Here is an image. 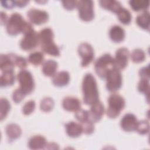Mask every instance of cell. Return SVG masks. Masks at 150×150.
<instances>
[{
    "mask_svg": "<svg viewBox=\"0 0 150 150\" xmlns=\"http://www.w3.org/2000/svg\"><path fill=\"white\" fill-rule=\"evenodd\" d=\"M138 91L145 95H147L148 97L149 91V81L148 79H141L138 85Z\"/></svg>",
    "mask_w": 150,
    "mask_h": 150,
    "instance_id": "obj_34",
    "label": "cell"
},
{
    "mask_svg": "<svg viewBox=\"0 0 150 150\" xmlns=\"http://www.w3.org/2000/svg\"><path fill=\"white\" fill-rule=\"evenodd\" d=\"M6 135L10 141H13L19 138L22 134V130L20 127L16 124H8L5 129Z\"/></svg>",
    "mask_w": 150,
    "mask_h": 150,
    "instance_id": "obj_21",
    "label": "cell"
},
{
    "mask_svg": "<svg viewBox=\"0 0 150 150\" xmlns=\"http://www.w3.org/2000/svg\"><path fill=\"white\" fill-rule=\"evenodd\" d=\"M138 120L136 117L132 114H127L121 119L120 125L121 128L127 132L135 131Z\"/></svg>",
    "mask_w": 150,
    "mask_h": 150,
    "instance_id": "obj_14",
    "label": "cell"
},
{
    "mask_svg": "<svg viewBox=\"0 0 150 150\" xmlns=\"http://www.w3.org/2000/svg\"><path fill=\"white\" fill-rule=\"evenodd\" d=\"M8 55L9 56L15 66H17L21 69H24L26 67L27 62L24 57L18 56L13 53H9L8 54Z\"/></svg>",
    "mask_w": 150,
    "mask_h": 150,
    "instance_id": "obj_30",
    "label": "cell"
},
{
    "mask_svg": "<svg viewBox=\"0 0 150 150\" xmlns=\"http://www.w3.org/2000/svg\"><path fill=\"white\" fill-rule=\"evenodd\" d=\"M149 66L148 65L146 67L141 68L139 71V74L141 79H149Z\"/></svg>",
    "mask_w": 150,
    "mask_h": 150,
    "instance_id": "obj_40",
    "label": "cell"
},
{
    "mask_svg": "<svg viewBox=\"0 0 150 150\" xmlns=\"http://www.w3.org/2000/svg\"><path fill=\"white\" fill-rule=\"evenodd\" d=\"M70 81V74L66 71L56 73L52 78L53 84L57 87H63L68 84Z\"/></svg>",
    "mask_w": 150,
    "mask_h": 150,
    "instance_id": "obj_16",
    "label": "cell"
},
{
    "mask_svg": "<svg viewBox=\"0 0 150 150\" xmlns=\"http://www.w3.org/2000/svg\"><path fill=\"white\" fill-rule=\"evenodd\" d=\"M26 95L19 88H16L12 94V100L15 103H19Z\"/></svg>",
    "mask_w": 150,
    "mask_h": 150,
    "instance_id": "obj_38",
    "label": "cell"
},
{
    "mask_svg": "<svg viewBox=\"0 0 150 150\" xmlns=\"http://www.w3.org/2000/svg\"><path fill=\"white\" fill-rule=\"evenodd\" d=\"M78 53L82 59L81 63L82 67L87 66L93 60L94 50L93 47L88 43H82L79 46Z\"/></svg>",
    "mask_w": 150,
    "mask_h": 150,
    "instance_id": "obj_9",
    "label": "cell"
},
{
    "mask_svg": "<svg viewBox=\"0 0 150 150\" xmlns=\"http://www.w3.org/2000/svg\"><path fill=\"white\" fill-rule=\"evenodd\" d=\"M45 148L47 149H59V146L57 144L54 143V142H50V143H47Z\"/></svg>",
    "mask_w": 150,
    "mask_h": 150,
    "instance_id": "obj_44",
    "label": "cell"
},
{
    "mask_svg": "<svg viewBox=\"0 0 150 150\" xmlns=\"http://www.w3.org/2000/svg\"><path fill=\"white\" fill-rule=\"evenodd\" d=\"M99 4L103 8L115 13L122 7L120 2L114 0H101L99 1Z\"/></svg>",
    "mask_w": 150,
    "mask_h": 150,
    "instance_id": "obj_22",
    "label": "cell"
},
{
    "mask_svg": "<svg viewBox=\"0 0 150 150\" xmlns=\"http://www.w3.org/2000/svg\"><path fill=\"white\" fill-rule=\"evenodd\" d=\"M47 144L46 138L42 135H35L30 138L28 142V146L31 149H44Z\"/></svg>",
    "mask_w": 150,
    "mask_h": 150,
    "instance_id": "obj_20",
    "label": "cell"
},
{
    "mask_svg": "<svg viewBox=\"0 0 150 150\" xmlns=\"http://www.w3.org/2000/svg\"><path fill=\"white\" fill-rule=\"evenodd\" d=\"M54 105L53 100L50 97H45L42 99L40 103V108L44 112L50 111Z\"/></svg>",
    "mask_w": 150,
    "mask_h": 150,
    "instance_id": "obj_31",
    "label": "cell"
},
{
    "mask_svg": "<svg viewBox=\"0 0 150 150\" xmlns=\"http://www.w3.org/2000/svg\"><path fill=\"white\" fill-rule=\"evenodd\" d=\"M1 111H0V119L2 121L7 115L11 107L10 103L6 98H1Z\"/></svg>",
    "mask_w": 150,
    "mask_h": 150,
    "instance_id": "obj_32",
    "label": "cell"
},
{
    "mask_svg": "<svg viewBox=\"0 0 150 150\" xmlns=\"http://www.w3.org/2000/svg\"><path fill=\"white\" fill-rule=\"evenodd\" d=\"M79 18L83 21L89 22L94 17L93 2L91 0H80L77 2Z\"/></svg>",
    "mask_w": 150,
    "mask_h": 150,
    "instance_id": "obj_7",
    "label": "cell"
},
{
    "mask_svg": "<svg viewBox=\"0 0 150 150\" xmlns=\"http://www.w3.org/2000/svg\"><path fill=\"white\" fill-rule=\"evenodd\" d=\"M44 59V55L42 52H34L31 53L28 57V62L33 65L38 66L41 64Z\"/></svg>",
    "mask_w": 150,
    "mask_h": 150,
    "instance_id": "obj_28",
    "label": "cell"
},
{
    "mask_svg": "<svg viewBox=\"0 0 150 150\" xmlns=\"http://www.w3.org/2000/svg\"><path fill=\"white\" fill-rule=\"evenodd\" d=\"M108 106L107 110V115L110 118L117 117L124 109L125 102L124 98L118 94H111L108 99Z\"/></svg>",
    "mask_w": 150,
    "mask_h": 150,
    "instance_id": "obj_4",
    "label": "cell"
},
{
    "mask_svg": "<svg viewBox=\"0 0 150 150\" xmlns=\"http://www.w3.org/2000/svg\"><path fill=\"white\" fill-rule=\"evenodd\" d=\"M15 6L19 7V8H23L28 3V1H22V0H19V1H14Z\"/></svg>",
    "mask_w": 150,
    "mask_h": 150,
    "instance_id": "obj_42",
    "label": "cell"
},
{
    "mask_svg": "<svg viewBox=\"0 0 150 150\" xmlns=\"http://www.w3.org/2000/svg\"><path fill=\"white\" fill-rule=\"evenodd\" d=\"M39 43L42 51L49 55L59 56L60 50L54 43V34L50 28H45L41 30L39 33Z\"/></svg>",
    "mask_w": 150,
    "mask_h": 150,
    "instance_id": "obj_2",
    "label": "cell"
},
{
    "mask_svg": "<svg viewBox=\"0 0 150 150\" xmlns=\"http://www.w3.org/2000/svg\"><path fill=\"white\" fill-rule=\"evenodd\" d=\"M39 43L38 33L35 30L24 35L20 42V47L23 50H30L35 49Z\"/></svg>",
    "mask_w": 150,
    "mask_h": 150,
    "instance_id": "obj_10",
    "label": "cell"
},
{
    "mask_svg": "<svg viewBox=\"0 0 150 150\" xmlns=\"http://www.w3.org/2000/svg\"><path fill=\"white\" fill-rule=\"evenodd\" d=\"M27 16L32 23L37 25L43 24L49 19V15L46 11L35 8L30 9L27 12Z\"/></svg>",
    "mask_w": 150,
    "mask_h": 150,
    "instance_id": "obj_11",
    "label": "cell"
},
{
    "mask_svg": "<svg viewBox=\"0 0 150 150\" xmlns=\"http://www.w3.org/2000/svg\"><path fill=\"white\" fill-rule=\"evenodd\" d=\"M146 57V55L144 50L141 49H134L131 54V59L134 63L142 62Z\"/></svg>",
    "mask_w": 150,
    "mask_h": 150,
    "instance_id": "obj_29",
    "label": "cell"
},
{
    "mask_svg": "<svg viewBox=\"0 0 150 150\" xmlns=\"http://www.w3.org/2000/svg\"><path fill=\"white\" fill-rule=\"evenodd\" d=\"M57 66V63L56 61L49 59L43 62L42 70L46 76L53 77L56 73Z\"/></svg>",
    "mask_w": 150,
    "mask_h": 150,
    "instance_id": "obj_19",
    "label": "cell"
},
{
    "mask_svg": "<svg viewBox=\"0 0 150 150\" xmlns=\"http://www.w3.org/2000/svg\"><path fill=\"white\" fill-rule=\"evenodd\" d=\"M13 64L11 59L8 54H2L0 56V68L2 72L13 70Z\"/></svg>",
    "mask_w": 150,
    "mask_h": 150,
    "instance_id": "obj_24",
    "label": "cell"
},
{
    "mask_svg": "<svg viewBox=\"0 0 150 150\" xmlns=\"http://www.w3.org/2000/svg\"><path fill=\"white\" fill-rule=\"evenodd\" d=\"M114 68H115L114 58L108 53L100 56L94 64L96 73L101 79H105L107 73Z\"/></svg>",
    "mask_w": 150,
    "mask_h": 150,
    "instance_id": "obj_3",
    "label": "cell"
},
{
    "mask_svg": "<svg viewBox=\"0 0 150 150\" xmlns=\"http://www.w3.org/2000/svg\"><path fill=\"white\" fill-rule=\"evenodd\" d=\"M77 1H62L63 7L67 10H73L74 8H77Z\"/></svg>",
    "mask_w": 150,
    "mask_h": 150,
    "instance_id": "obj_39",
    "label": "cell"
},
{
    "mask_svg": "<svg viewBox=\"0 0 150 150\" xmlns=\"http://www.w3.org/2000/svg\"><path fill=\"white\" fill-rule=\"evenodd\" d=\"M88 111L80 109L75 113L76 118L81 123L88 121Z\"/></svg>",
    "mask_w": 150,
    "mask_h": 150,
    "instance_id": "obj_37",
    "label": "cell"
},
{
    "mask_svg": "<svg viewBox=\"0 0 150 150\" xmlns=\"http://www.w3.org/2000/svg\"><path fill=\"white\" fill-rule=\"evenodd\" d=\"M26 21L22 16L18 13H12L8 20L6 28L8 33L11 36H16L22 32Z\"/></svg>",
    "mask_w": 150,
    "mask_h": 150,
    "instance_id": "obj_5",
    "label": "cell"
},
{
    "mask_svg": "<svg viewBox=\"0 0 150 150\" xmlns=\"http://www.w3.org/2000/svg\"><path fill=\"white\" fill-rule=\"evenodd\" d=\"M82 91L85 104L91 105L99 101L97 84L94 77L91 73H87L83 80Z\"/></svg>",
    "mask_w": 150,
    "mask_h": 150,
    "instance_id": "obj_1",
    "label": "cell"
},
{
    "mask_svg": "<svg viewBox=\"0 0 150 150\" xmlns=\"http://www.w3.org/2000/svg\"><path fill=\"white\" fill-rule=\"evenodd\" d=\"M62 106L67 111L76 112L81 109V103L77 98L69 96L63 98Z\"/></svg>",
    "mask_w": 150,
    "mask_h": 150,
    "instance_id": "obj_15",
    "label": "cell"
},
{
    "mask_svg": "<svg viewBox=\"0 0 150 150\" xmlns=\"http://www.w3.org/2000/svg\"><path fill=\"white\" fill-rule=\"evenodd\" d=\"M81 125L83 129V132L86 134L90 135L92 134L94 131V123L88 120L81 123Z\"/></svg>",
    "mask_w": 150,
    "mask_h": 150,
    "instance_id": "obj_36",
    "label": "cell"
},
{
    "mask_svg": "<svg viewBox=\"0 0 150 150\" xmlns=\"http://www.w3.org/2000/svg\"><path fill=\"white\" fill-rule=\"evenodd\" d=\"M109 36L112 41L120 43L123 41L125 38V31L121 26L114 25L110 28Z\"/></svg>",
    "mask_w": 150,
    "mask_h": 150,
    "instance_id": "obj_18",
    "label": "cell"
},
{
    "mask_svg": "<svg viewBox=\"0 0 150 150\" xmlns=\"http://www.w3.org/2000/svg\"><path fill=\"white\" fill-rule=\"evenodd\" d=\"M149 18V12L148 11H145L142 13H140L137 16L136 18L137 24L141 28L149 30L150 22Z\"/></svg>",
    "mask_w": 150,
    "mask_h": 150,
    "instance_id": "obj_23",
    "label": "cell"
},
{
    "mask_svg": "<svg viewBox=\"0 0 150 150\" xmlns=\"http://www.w3.org/2000/svg\"><path fill=\"white\" fill-rule=\"evenodd\" d=\"M135 131L141 135L147 134L149 131V122L146 120L138 121Z\"/></svg>",
    "mask_w": 150,
    "mask_h": 150,
    "instance_id": "obj_33",
    "label": "cell"
},
{
    "mask_svg": "<svg viewBox=\"0 0 150 150\" xmlns=\"http://www.w3.org/2000/svg\"><path fill=\"white\" fill-rule=\"evenodd\" d=\"M15 82V73L13 70L3 72L0 77L1 87H6L12 85Z\"/></svg>",
    "mask_w": 150,
    "mask_h": 150,
    "instance_id": "obj_25",
    "label": "cell"
},
{
    "mask_svg": "<svg viewBox=\"0 0 150 150\" xmlns=\"http://www.w3.org/2000/svg\"><path fill=\"white\" fill-rule=\"evenodd\" d=\"M35 108V102L33 100L27 101L22 107V112L25 115L30 114Z\"/></svg>",
    "mask_w": 150,
    "mask_h": 150,
    "instance_id": "obj_35",
    "label": "cell"
},
{
    "mask_svg": "<svg viewBox=\"0 0 150 150\" xmlns=\"http://www.w3.org/2000/svg\"><path fill=\"white\" fill-rule=\"evenodd\" d=\"M17 79L20 84L19 88L26 94H30L35 87V83L30 72L26 70H21L17 75Z\"/></svg>",
    "mask_w": 150,
    "mask_h": 150,
    "instance_id": "obj_6",
    "label": "cell"
},
{
    "mask_svg": "<svg viewBox=\"0 0 150 150\" xmlns=\"http://www.w3.org/2000/svg\"><path fill=\"white\" fill-rule=\"evenodd\" d=\"M8 17L6 14L4 12H1V25H4V24H6L7 22H8Z\"/></svg>",
    "mask_w": 150,
    "mask_h": 150,
    "instance_id": "obj_43",
    "label": "cell"
},
{
    "mask_svg": "<svg viewBox=\"0 0 150 150\" xmlns=\"http://www.w3.org/2000/svg\"><path fill=\"white\" fill-rule=\"evenodd\" d=\"M1 3L2 6L6 9H12L16 6L14 1H2Z\"/></svg>",
    "mask_w": 150,
    "mask_h": 150,
    "instance_id": "obj_41",
    "label": "cell"
},
{
    "mask_svg": "<svg viewBox=\"0 0 150 150\" xmlns=\"http://www.w3.org/2000/svg\"><path fill=\"white\" fill-rule=\"evenodd\" d=\"M106 88L110 92L118 90L122 86V76L120 70L111 69L106 76Z\"/></svg>",
    "mask_w": 150,
    "mask_h": 150,
    "instance_id": "obj_8",
    "label": "cell"
},
{
    "mask_svg": "<svg viewBox=\"0 0 150 150\" xmlns=\"http://www.w3.org/2000/svg\"><path fill=\"white\" fill-rule=\"evenodd\" d=\"M119 21L124 25H128L130 23L132 19V16L130 12L122 7L116 13Z\"/></svg>",
    "mask_w": 150,
    "mask_h": 150,
    "instance_id": "obj_27",
    "label": "cell"
},
{
    "mask_svg": "<svg viewBox=\"0 0 150 150\" xmlns=\"http://www.w3.org/2000/svg\"><path fill=\"white\" fill-rule=\"evenodd\" d=\"M129 5L133 11L138 12L146 10L149 6V0H131L129 1Z\"/></svg>",
    "mask_w": 150,
    "mask_h": 150,
    "instance_id": "obj_26",
    "label": "cell"
},
{
    "mask_svg": "<svg viewBox=\"0 0 150 150\" xmlns=\"http://www.w3.org/2000/svg\"><path fill=\"white\" fill-rule=\"evenodd\" d=\"M129 52L126 47H121L117 50L114 60L115 67L118 70L124 69L128 64Z\"/></svg>",
    "mask_w": 150,
    "mask_h": 150,
    "instance_id": "obj_12",
    "label": "cell"
},
{
    "mask_svg": "<svg viewBox=\"0 0 150 150\" xmlns=\"http://www.w3.org/2000/svg\"><path fill=\"white\" fill-rule=\"evenodd\" d=\"M65 128L67 134L71 138L78 137L83 133L81 125L74 121H70L66 124Z\"/></svg>",
    "mask_w": 150,
    "mask_h": 150,
    "instance_id": "obj_17",
    "label": "cell"
},
{
    "mask_svg": "<svg viewBox=\"0 0 150 150\" xmlns=\"http://www.w3.org/2000/svg\"><path fill=\"white\" fill-rule=\"evenodd\" d=\"M104 113V105L99 100L91 105L90 110L88 111V120L93 123L97 122L101 119Z\"/></svg>",
    "mask_w": 150,
    "mask_h": 150,
    "instance_id": "obj_13",
    "label": "cell"
}]
</instances>
